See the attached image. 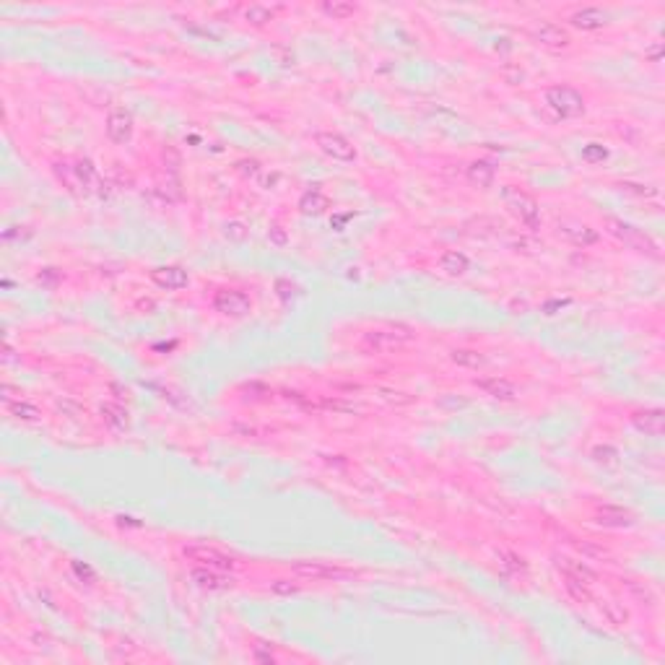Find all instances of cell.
I'll return each mask as SVG.
<instances>
[{"instance_id": "6da1fadb", "label": "cell", "mask_w": 665, "mask_h": 665, "mask_svg": "<svg viewBox=\"0 0 665 665\" xmlns=\"http://www.w3.org/2000/svg\"><path fill=\"white\" fill-rule=\"evenodd\" d=\"M416 338V332L406 325H390V328H377V330H367L362 335V348L369 354H390L398 348L409 346Z\"/></svg>"}, {"instance_id": "7a4b0ae2", "label": "cell", "mask_w": 665, "mask_h": 665, "mask_svg": "<svg viewBox=\"0 0 665 665\" xmlns=\"http://www.w3.org/2000/svg\"><path fill=\"white\" fill-rule=\"evenodd\" d=\"M605 229H608V234L616 237V239L624 242L627 247L637 249V252H644V255L652 257V260H660L658 242H655L650 234H644L642 229L632 227V224H627V221H621V219H605Z\"/></svg>"}, {"instance_id": "3957f363", "label": "cell", "mask_w": 665, "mask_h": 665, "mask_svg": "<svg viewBox=\"0 0 665 665\" xmlns=\"http://www.w3.org/2000/svg\"><path fill=\"white\" fill-rule=\"evenodd\" d=\"M502 198H504L507 211L512 213L522 227L533 229V232L541 227V211H538V203H536V198L533 195H528L525 190L512 188V185H509V188H504V195Z\"/></svg>"}, {"instance_id": "277c9868", "label": "cell", "mask_w": 665, "mask_h": 665, "mask_svg": "<svg viewBox=\"0 0 665 665\" xmlns=\"http://www.w3.org/2000/svg\"><path fill=\"white\" fill-rule=\"evenodd\" d=\"M546 104L559 117H580L585 112V99L572 86H551L546 91Z\"/></svg>"}, {"instance_id": "5b68a950", "label": "cell", "mask_w": 665, "mask_h": 665, "mask_svg": "<svg viewBox=\"0 0 665 665\" xmlns=\"http://www.w3.org/2000/svg\"><path fill=\"white\" fill-rule=\"evenodd\" d=\"M291 572H294L296 577H304V580L343 582V580H354L356 577L354 569L338 567V564H328V561H296V564H291Z\"/></svg>"}, {"instance_id": "8992f818", "label": "cell", "mask_w": 665, "mask_h": 665, "mask_svg": "<svg viewBox=\"0 0 665 665\" xmlns=\"http://www.w3.org/2000/svg\"><path fill=\"white\" fill-rule=\"evenodd\" d=\"M182 553H185V559L195 561L198 567H205V569H221V572H227V569H234L237 561L229 556V553L219 551V548H213V546H185L182 548Z\"/></svg>"}, {"instance_id": "52a82bcc", "label": "cell", "mask_w": 665, "mask_h": 665, "mask_svg": "<svg viewBox=\"0 0 665 665\" xmlns=\"http://www.w3.org/2000/svg\"><path fill=\"white\" fill-rule=\"evenodd\" d=\"M315 144L320 146V151L325 153V156H330V159H335V161H346V164H348V161L356 159L354 144H351L346 136H340V133L323 130V133H318V136H315Z\"/></svg>"}, {"instance_id": "ba28073f", "label": "cell", "mask_w": 665, "mask_h": 665, "mask_svg": "<svg viewBox=\"0 0 665 665\" xmlns=\"http://www.w3.org/2000/svg\"><path fill=\"white\" fill-rule=\"evenodd\" d=\"M213 307H216V312L227 315V318H244V315L252 312L249 296L242 294V291H237V288H224V291H219V294L213 296Z\"/></svg>"}, {"instance_id": "9c48e42d", "label": "cell", "mask_w": 665, "mask_h": 665, "mask_svg": "<svg viewBox=\"0 0 665 665\" xmlns=\"http://www.w3.org/2000/svg\"><path fill=\"white\" fill-rule=\"evenodd\" d=\"M530 34H533V39H536L541 47H546V50H564V47H569V42H572L569 31L553 21H538L536 26L530 29Z\"/></svg>"}, {"instance_id": "30bf717a", "label": "cell", "mask_w": 665, "mask_h": 665, "mask_svg": "<svg viewBox=\"0 0 665 665\" xmlns=\"http://www.w3.org/2000/svg\"><path fill=\"white\" fill-rule=\"evenodd\" d=\"M107 138L117 146H125L133 138V114L122 107H114L107 117Z\"/></svg>"}, {"instance_id": "8fae6325", "label": "cell", "mask_w": 665, "mask_h": 665, "mask_svg": "<svg viewBox=\"0 0 665 665\" xmlns=\"http://www.w3.org/2000/svg\"><path fill=\"white\" fill-rule=\"evenodd\" d=\"M53 169H55V177H58V182H60L63 188L68 190L73 198H86V195H89V190H86V185H83V180H81V174H78V169H76V161H68V159L55 161Z\"/></svg>"}, {"instance_id": "7c38bea8", "label": "cell", "mask_w": 665, "mask_h": 665, "mask_svg": "<svg viewBox=\"0 0 665 665\" xmlns=\"http://www.w3.org/2000/svg\"><path fill=\"white\" fill-rule=\"evenodd\" d=\"M151 281L164 291H180L190 283V276L180 265H161L151 271Z\"/></svg>"}, {"instance_id": "4fadbf2b", "label": "cell", "mask_w": 665, "mask_h": 665, "mask_svg": "<svg viewBox=\"0 0 665 665\" xmlns=\"http://www.w3.org/2000/svg\"><path fill=\"white\" fill-rule=\"evenodd\" d=\"M556 232H559L561 239H567L569 244H577V247H590V244L598 242L595 229H590L588 224H580V221H564V224H559Z\"/></svg>"}, {"instance_id": "5bb4252c", "label": "cell", "mask_w": 665, "mask_h": 665, "mask_svg": "<svg viewBox=\"0 0 665 665\" xmlns=\"http://www.w3.org/2000/svg\"><path fill=\"white\" fill-rule=\"evenodd\" d=\"M595 522L603 525V528H629V525H634V514L629 512V509H624V507L603 504V507H598Z\"/></svg>"}, {"instance_id": "9a60e30c", "label": "cell", "mask_w": 665, "mask_h": 665, "mask_svg": "<svg viewBox=\"0 0 665 665\" xmlns=\"http://www.w3.org/2000/svg\"><path fill=\"white\" fill-rule=\"evenodd\" d=\"M632 423L642 434H652V437H660L665 429V416L660 409H642L632 413Z\"/></svg>"}, {"instance_id": "2e32d148", "label": "cell", "mask_w": 665, "mask_h": 665, "mask_svg": "<svg viewBox=\"0 0 665 665\" xmlns=\"http://www.w3.org/2000/svg\"><path fill=\"white\" fill-rule=\"evenodd\" d=\"M190 577H193V582H195L198 588H203V590H229V588H234V580H232L229 575H224L221 569L198 567Z\"/></svg>"}, {"instance_id": "e0dca14e", "label": "cell", "mask_w": 665, "mask_h": 665, "mask_svg": "<svg viewBox=\"0 0 665 665\" xmlns=\"http://www.w3.org/2000/svg\"><path fill=\"white\" fill-rule=\"evenodd\" d=\"M572 26H577V29L582 31H595V29H603L605 23L611 21V16L605 13L603 8H582V11H577V13H572Z\"/></svg>"}, {"instance_id": "ac0fdd59", "label": "cell", "mask_w": 665, "mask_h": 665, "mask_svg": "<svg viewBox=\"0 0 665 665\" xmlns=\"http://www.w3.org/2000/svg\"><path fill=\"white\" fill-rule=\"evenodd\" d=\"M476 385L484 390L486 395H492L494 401H514L517 398V387L504 377H486L476 379Z\"/></svg>"}, {"instance_id": "d6986e66", "label": "cell", "mask_w": 665, "mask_h": 665, "mask_svg": "<svg viewBox=\"0 0 665 665\" xmlns=\"http://www.w3.org/2000/svg\"><path fill=\"white\" fill-rule=\"evenodd\" d=\"M556 567L564 572V577H575V580L585 582V585H593L598 580V575L585 564V561H577L572 556H556Z\"/></svg>"}, {"instance_id": "ffe728a7", "label": "cell", "mask_w": 665, "mask_h": 665, "mask_svg": "<svg viewBox=\"0 0 665 665\" xmlns=\"http://www.w3.org/2000/svg\"><path fill=\"white\" fill-rule=\"evenodd\" d=\"M76 169H78V174H81V180H83V185H86V190H89V193H97L99 198L107 195L104 180L99 177L97 166L91 164L89 159H76Z\"/></svg>"}, {"instance_id": "44dd1931", "label": "cell", "mask_w": 665, "mask_h": 665, "mask_svg": "<svg viewBox=\"0 0 665 665\" xmlns=\"http://www.w3.org/2000/svg\"><path fill=\"white\" fill-rule=\"evenodd\" d=\"M299 208H302V213H307V216H320V213H325L328 208H330V200H328L318 188H312L299 198Z\"/></svg>"}, {"instance_id": "7402d4cb", "label": "cell", "mask_w": 665, "mask_h": 665, "mask_svg": "<svg viewBox=\"0 0 665 665\" xmlns=\"http://www.w3.org/2000/svg\"><path fill=\"white\" fill-rule=\"evenodd\" d=\"M468 257L463 255V252H458V249H447V252H442V257H439V268L447 273V276H463V273H468Z\"/></svg>"}, {"instance_id": "603a6c76", "label": "cell", "mask_w": 665, "mask_h": 665, "mask_svg": "<svg viewBox=\"0 0 665 665\" xmlns=\"http://www.w3.org/2000/svg\"><path fill=\"white\" fill-rule=\"evenodd\" d=\"M102 416H104L107 426H112L117 431H125L130 426V413L122 406H117V403H104L102 406Z\"/></svg>"}, {"instance_id": "cb8c5ba5", "label": "cell", "mask_w": 665, "mask_h": 665, "mask_svg": "<svg viewBox=\"0 0 665 665\" xmlns=\"http://www.w3.org/2000/svg\"><path fill=\"white\" fill-rule=\"evenodd\" d=\"M6 409H8V413L13 416V418H18V421H26V423H34V421H39L42 418V411L34 406V403H29V401H11V403H6Z\"/></svg>"}, {"instance_id": "d4e9b609", "label": "cell", "mask_w": 665, "mask_h": 665, "mask_svg": "<svg viewBox=\"0 0 665 665\" xmlns=\"http://www.w3.org/2000/svg\"><path fill=\"white\" fill-rule=\"evenodd\" d=\"M450 359H453L458 367H465V369H478L486 364V356L473 351V348H453L450 351Z\"/></svg>"}, {"instance_id": "484cf974", "label": "cell", "mask_w": 665, "mask_h": 665, "mask_svg": "<svg viewBox=\"0 0 665 665\" xmlns=\"http://www.w3.org/2000/svg\"><path fill=\"white\" fill-rule=\"evenodd\" d=\"M468 180L476 185V188H492L494 182V166L489 161H473L468 166Z\"/></svg>"}, {"instance_id": "4316f807", "label": "cell", "mask_w": 665, "mask_h": 665, "mask_svg": "<svg viewBox=\"0 0 665 665\" xmlns=\"http://www.w3.org/2000/svg\"><path fill=\"white\" fill-rule=\"evenodd\" d=\"M320 11H323L328 18H332V21H343V18H351V16L359 11V6H354V3H343V0H332V3H323Z\"/></svg>"}, {"instance_id": "83f0119b", "label": "cell", "mask_w": 665, "mask_h": 665, "mask_svg": "<svg viewBox=\"0 0 665 665\" xmlns=\"http://www.w3.org/2000/svg\"><path fill=\"white\" fill-rule=\"evenodd\" d=\"M564 590L575 603H593V590L585 582L575 580V577H564Z\"/></svg>"}, {"instance_id": "f1b7e54d", "label": "cell", "mask_w": 665, "mask_h": 665, "mask_svg": "<svg viewBox=\"0 0 665 665\" xmlns=\"http://www.w3.org/2000/svg\"><path fill=\"white\" fill-rule=\"evenodd\" d=\"M600 611H603L605 621L613 624V627H621V624L629 621V611L621 603H616V600H603V603H600Z\"/></svg>"}, {"instance_id": "f546056e", "label": "cell", "mask_w": 665, "mask_h": 665, "mask_svg": "<svg viewBox=\"0 0 665 665\" xmlns=\"http://www.w3.org/2000/svg\"><path fill=\"white\" fill-rule=\"evenodd\" d=\"M273 16H276V8H268V6L244 8V21H249L252 26H263V23L273 21Z\"/></svg>"}, {"instance_id": "4dcf8cb0", "label": "cell", "mask_w": 665, "mask_h": 665, "mask_svg": "<svg viewBox=\"0 0 665 665\" xmlns=\"http://www.w3.org/2000/svg\"><path fill=\"white\" fill-rule=\"evenodd\" d=\"M499 564L502 569L512 572V575H520V572H528V561L517 556L514 551H499Z\"/></svg>"}, {"instance_id": "1f68e13d", "label": "cell", "mask_w": 665, "mask_h": 665, "mask_svg": "<svg viewBox=\"0 0 665 665\" xmlns=\"http://www.w3.org/2000/svg\"><path fill=\"white\" fill-rule=\"evenodd\" d=\"M276 294H279L281 302H291L294 296L302 294V288L296 286V283H291L288 279H279L276 281Z\"/></svg>"}, {"instance_id": "d6a6232c", "label": "cell", "mask_w": 665, "mask_h": 665, "mask_svg": "<svg viewBox=\"0 0 665 665\" xmlns=\"http://www.w3.org/2000/svg\"><path fill=\"white\" fill-rule=\"evenodd\" d=\"M271 593L273 595H296V593H302V585L291 580H273Z\"/></svg>"}, {"instance_id": "836d02e7", "label": "cell", "mask_w": 665, "mask_h": 665, "mask_svg": "<svg viewBox=\"0 0 665 665\" xmlns=\"http://www.w3.org/2000/svg\"><path fill=\"white\" fill-rule=\"evenodd\" d=\"M224 234H227V239H232V242H244L249 232L242 221H229L227 227H224Z\"/></svg>"}, {"instance_id": "e575fe53", "label": "cell", "mask_w": 665, "mask_h": 665, "mask_svg": "<svg viewBox=\"0 0 665 665\" xmlns=\"http://www.w3.org/2000/svg\"><path fill=\"white\" fill-rule=\"evenodd\" d=\"M605 156H608V151H605L603 146H598V144H590V146H585V148H582V159L588 161V164H600Z\"/></svg>"}, {"instance_id": "d590c367", "label": "cell", "mask_w": 665, "mask_h": 665, "mask_svg": "<svg viewBox=\"0 0 665 665\" xmlns=\"http://www.w3.org/2000/svg\"><path fill=\"white\" fill-rule=\"evenodd\" d=\"M593 458H595L598 463H613L616 460V450H613V447H595V450H593Z\"/></svg>"}, {"instance_id": "8d00e7d4", "label": "cell", "mask_w": 665, "mask_h": 665, "mask_svg": "<svg viewBox=\"0 0 665 665\" xmlns=\"http://www.w3.org/2000/svg\"><path fill=\"white\" fill-rule=\"evenodd\" d=\"M268 237H271V242L279 244V247H283V244H286V229L281 227V224H271V232H268Z\"/></svg>"}, {"instance_id": "74e56055", "label": "cell", "mask_w": 665, "mask_h": 665, "mask_svg": "<svg viewBox=\"0 0 665 665\" xmlns=\"http://www.w3.org/2000/svg\"><path fill=\"white\" fill-rule=\"evenodd\" d=\"M166 161H169V169H172V172H177V169H180V153L174 151V148H166V151H164V164H166Z\"/></svg>"}, {"instance_id": "f35d334b", "label": "cell", "mask_w": 665, "mask_h": 665, "mask_svg": "<svg viewBox=\"0 0 665 665\" xmlns=\"http://www.w3.org/2000/svg\"><path fill=\"white\" fill-rule=\"evenodd\" d=\"M621 188H624V190H634V193H639V195H655V190L647 188V185L642 188V185H634V182H624Z\"/></svg>"}, {"instance_id": "ab89813d", "label": "cell", "mask_w": 665, "mask_h": 665, "mask_svg": "<svg viewBox=\"0 0 665 665\" xmlns=\"http://www.w3.org/2000/svg\"><path fill=\"white\" fill-rule=\"evenodd\" d=\"M237 166H239V172H242V174H257V172H260V164H257L255 159H249V161H239V164H237Z\"/></svg>"}, {"instance_id": "60d3db41", "label": "cell", "mask_w": 665, "mask_h": 665, "mask_svg": "<svg viewBox=\"0 0 665 665\" xmlns=\"http://www.w3.org/2000/svg\"><path fill=\"white\" fill-rule=\"evenodd\" d=\"M650 58H652V60H658V58H660V45H658V47H652Z\"/></svg>"}]
</instances>
